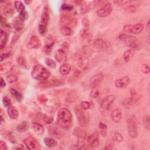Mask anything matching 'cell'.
I'll list each match as a JSON object with an SVG mask.
<instances>
[{
    "label": "cell",
    "mask_w": 150,
    "mask_h": 150,
    "mask_svg": "<svg viewBox=\"0 0 150 150\" xmlns=\"http://www.w3.org/2000/svg\"><path fill=\"white\" fill-rule=\"evenodd\" d=\"M11 51H7L6 52H5L4 53H1V61H3L5 59L8 57L10 56Z\"/></svg>",
    "instance_id": "54"
},
{
    "label": "cell",
    "mask_w": 150,
    "mask_h": 150,
    "mask_svg": "<svg viewBox=\"0 0 150 150\" xmlns=\"http://www.w3.org/2000/svg\"><path fill=\"white\" fill-rule=\"evenodd\" d=\"M48 132L49 134L53 138L59 139L62 138L63 135L62 132L56 127L55 126H50L48 128Z\"/></svg>",
    "instance_id": "17"
},
{
    "label": "cell",
    "mask_w": 150,
    "mask_h": 150,
    "mask_svg": "<svg viewBox=\"0 0 150 150\" xmlns=\"http://www.w3.org/2000/svg\"><path fill=\"white\" fill-rule=\"evenodd\" d=\"M7 113H8V116L11 119L15 120V119H16L18 117V115H19L18 111L16 110V108L15 107L12 106V105L8 108Z\"/></svg>",
    "instance_id": "30"
},
{
    "label": "cell",
    "mask_w": 150,
    "mask_h": 150,
    "mask_svg": "<svg viewBox=\"0 0 150 150\" xmlns=\"http://www.w3.org/2000/svg\"><path fill=\"white\" fill-rule=\"evenodd\" d=\"M99 135L97 132H94L88 136L87 142L88 145L91 148L97 147L100 143Z\"/></svg>",
    "instance_id": "13"
},
{
    "label": "cell",
    "mask_w": 150,
    "mask_h": 150,
    "mask_svg": "<svg viewBox=\"0 0 150 150\" xmlns=\"http://www.w3.org/2000/svg\"><path fill=\"white\" fill-rule=\"evenodd\" d=\"M41 46V43L40 39L35 35L32 36L27 44V47L29 49H38Z\"/></svg>",
    "instance_id": "15"
},
{
    "label": "cell",
    "mask_w": 150,
    "mask_h": 150,
    "mask_svg": "<svg viewBox=\"0 0 150 150\" xmlns=\"http://www.w3.org/2000/svg\"><path fill=\"white\" fill-rule=\"evenodd\" d=\"M59 71L62 75H67L71 71V66L69 64H63L60 66Z\"/></svg>",
    "instance_id": "34"
},
{
    "label": "cell",
    "mask_w": 150,
    "mask_h": 150,
    "mask_svg": "<svg viewBox=\"0 0 150 150\" xmlns=\"http://www.w3.org/2000/svg\"><path fill=\"white\" fill-rule=\"evenodd\" d=\"M43 121H45V123L47 124H51L52 122H53V117H52V116H50L49 115H47V114H45L43 115Z\"/></svg>",
    "instance_id": "49"
},
{
    "label": "cell",
    "mask_w": 150,
    "mask_h": 150,
    "mask_svg": "<svg viewBox=\"0 0 150 150\" xmlns=\"http://www.w3.org/2000/svg\"><path fill=\"white\" fill-rule=\"evenodd\" d=\"M32 2V1H25L24 2L26 4V5H29V4H30Z\"/></svg>",
    "instance_id": "62"
},
{
    "label": "cell",
    "mask_w": 150,
    "mask_h": 150,
    "mask_svg": "<svg viewBox=\"0 0 150 150\" xmlns=\"http://www.w3.org/2000/svg\"><path fill=\"white\" fill-rule=\"evenodd\" d=\"M31 75L32 77L35 80L44 81L50 76V72L43 66L36 64L33 67Z\"/></svg>",
    "instance_id": "3"
},
{
    "label": "cell",
    "mask_w": 150,
    "mask_h": 150,
    "mask_svg": "<svg viewBox=\"0 0 150 150\" xmlns=\"http://www.w3.org/2000/svg\"><path fill=\"white\" fill-rule=\"evenodd\" d=\"M130 81V79L128 76H124L122 78L117 79L115 81V86L117 88H124L127 86Z\"/></svg>",
    "instance_id": "21"
},
{
    "label": "cell",
    "mask_w": 150,
    "mask_h": 150,
    "mask_svg": "<svg viewBox=\"0 0 150 150\" xmlns=\"http://www.w3.org/2000/svg\"><path fill=\"white\" fill-rule=\"evenodd\" d=\"M77 66L83 70H87L89 66V61L88 58L85 56H80L77 60Z\"/></svg>",
    "instance_id": "18"
},
{
    "label": "cell",
    "mask_w": 150,
    "mask_h": 150,
    "mask_svg": "<svg viewBox=\"0 0 150 150\" xmlns=\"http://www.w3.org/2000/svg\"><path fill=\"white\" fill-rule=\"evenodd\" d=\"M127 131L129 135L132 138H136L138 137V128L135 121L131 118L127 120Z\"/></svg>",
    "instance_id": "8"
},
{
    "label": "cell",
    "mask_w": 150,
    "mask_h": 150,
    "mask_svg": "<svg viewBox=\"0 0 150 150\" xmlns=\"http://www.w3.org/2000/svg\"><path fill=\"white\" fill-rule=\"evenodd\" d=\"M141 70L145 74H148L150 72V68L148 64H143L141 66Z\"/></svg>",
    "instance_id": "52"
},
{
    "label": "cell",
    "mask_w": 150,
    "mask_h": 150,
    "mask_svg": "<svg viewBox=\"0 0 150 150\" xmlns=\"http://www.w3.org/2000/svg\"><path fill=\"white\" fill-rule=\"evenodd\" d=\"M17 63L22 67H26V66H27L26 61L25 57H23V56H21L18 57Z\"/></svg>",
    "instance_id": "43"
},
{
    "label": "cell",
    "mask_w": 150,
    "mask_h": 150,
    "mask_svg": "<svg viewBox=\"0 0 150 150\" xmlns=\"http://www.w3.org/2000/svg\"><path fill=\"white\" fill-rule=\"evenodd\" d=\"M29 127V123L26 121H21L16 127V130L19 132H25L28 129Z\"/></svg>",
    "instance_id": "29"
},
{
    "label": "cell",
    "mask_w": 150,
    "mask_h": 150,
    "mask_svg": "<svg viewBox=\"0 0 150 150\" xmlns=\"http://www.w3.org/2000/svg\"><path fill=\"white\" fill-rule=\"evenodd\" d=\"M99 128H100L101 130H103V129H106L107 128V126L105 124L103 123V122H100L99 124Z\"/></svg>",
    "instance_id": "58"
},
{
    "label": "cell",
    "mask_w": 150,
    "mask_h": 150,
    "mask_svg": "<svg viewBox=\"0 0 150 150\" xmlns=\"http://www.w3.org/2000/svg\"><path fill=\"white\" fill-rule=\"evenodd\" d=\"M0 21H1V24L2 26H6L8 25V23L6 22V19L1 15V19H0Z\"/></svg>",
    "instance_id": "56"
},
{
    "label": "cell",
    "mask_w": 150,
    "mask_h": 150,
    "mask_svg": "<svg viewBox=\"0 0 150 150\" xmlns=\"http://www.w3.org/2000/svg\"><path fill=\"white\" fill-rule=\"evenodd\" d=\"M75 112L79 125L81 127H86L88 123V115L87 112L81 108H76Z\"/></svg>",
    "instance_id": "5"
},
{
    "label": "cell",
    "mask_w": 150,
    "mask_h": 150,
    "mask_svg": "<svg viewBox=\"0 0 150 150\" xmlns=\"http://www.w3.org/2000/svg\"><path fill=\"white\" fill-rule=\"evenodd\" d=\"M64 83L62 79H55L48 80H44L39 83V86L42 88H51L63 85Z\"/></svg>",
    "instance_id": "7"
},
{
    "label": "cell",
    "mask_w": 150,
    "mask_h": 150,
    "mask_svg": "<svg viewBox=\"0 0 150 150\" xmlns=\"http://www.w3.org/2000/svg\"><path fill=\"white\" fill-rule=\"evenodd\" d=\"M60 32L62 34L65 36H70L73 33V29L68 27H61Z\"/></svg>",
    "instance_id": "39"
},
{
    "label": "cell",
    "mask_w": 150,
    "mask_h": 150,
    "mask_svg": "<svg viewBox=\"0 0 150 150\" xmlns=\"http://www.w3.org/2000/svg\"><path fill=\"white\" fill-rule=\"evenodd\" d=\"M67 50L63 48L58 49L54 55L55 59L59 63H63L67 60Z\"/></svg>",
    "instance_id": "16"
},
{
    "label": "cell",
    "mask_w": 150,
    "mask_h": 150,
    "mask_svg": "<svg viewBox=\"0 0 150 150\" xmlns=\"http://www.w3.org/2000/svg\"><path fill=\"white\" fill-rule=\"evenodd\" d=\"M45 144L49 148H53L57 145V141L52 137H46L44 138Z\"/></svg>",
    "instance_id": "33"
},
{
    "label": "cell",
    "mask_w": 150,
    "mask_h": 150,
    "mask_svg": "<svg viewBox=\"0 0 150 150\" xmlns=\"http://www.w3.org/2000/svg\"><path fill=\"white\" fill-rule=\"evenodd\" d=\"M23 142L26 148L29 150H38L40 149L39 144L37 141L32 137H29L24 139Z\"/></svg>",
    "instance_id": "10"
},
{
    "label": "cell",
    "mask_w": 150,
    "mask_h": 150,
    "mask_svg": "<svg viewBox=\"0 0 150 150\" xmlns=\"http://www.w3.org/2000/svg\"><path fill=\"white\" fill-rule=\"evenodd\" d=\"M14 67V65L11 62H7L0 65L1 73H7L11 71Z\"/></svg>",
    "instance_id": "25"
},
{
    "label": "cell",
    "mask_w": 150,
    "mask_h": 150,
    "mask_svg": "<svg viewBox=\"0 0 150 150\" xmlns=\"http://www.w3.org/2000/svg\"><path fill=\"white\" fill-rule=\"evenodd\" d=\"M32 127L34 132L38 135H42L44 133V128L43 126L39 123L33 122Z\"/></svg>",
    "instance_id": "27"
},
{
    "label": "cell",
    "mask_w": 150,
    "mask_h": 150,
    "mask_svg": "<svg viewBox=\"0 0 150 150\" xmlns=\"http://www.w3.org/2000/svg\"><path fill=\"white\" fill-rule=\"evenodd\" d=\"M142 124L144 127L147 129H150V118L149 115H145L142 118Z\"/></svg>",
    "instance_id": "40"
},
{
    "label": "cell",
    "mask_w": 150,
    "mask_h": 150,
    "mask_svg": "<svg viewBox=\"0 0 150 150\" xmlns=\"http://www.w3.org/2000/svg\"><path fill=\"white\" fill-rule=\"evenodd\" d=\"M112 8L111 3L106 2L104 6L97 11V15L100 18H104L108 16L112 12Z\"/></svg>",
    "instance_id": "9"
},
{
    "label": "cell",
    "mask_w": 150,
    "mask_h": 150,
    "mask_svg": "<svg viewBox=\"0 0 150 150\" xmlns=\"http://www.w3.org/2000/svg\"><path fill=\"white\" fill-rule=\"evenodd\" d=\"M115 96L114 94H110L105 97L101 101V103H100L101 107L103 109L105 110L109 109L110 107L115 100Z\"/></svg>",
    "instance_id": "12"
},
{
    "label": "cell",
    "mask_w": 150,
    "mask_h": 150,
    "mask_svg": "<svg viewBox=\"0 0 150 150\" xmlns=\"http://www.w3.org/2000/svg\"><path fill=\"white\" fill-rule=\"evenodd\" d=\"M38 31L40 35H42V36L46 35V34L47 32V26L40 23L39 25V27H38Z\"/></svg>",
    "instance_id": "41"
},
{
    "label": "cell",
    "mask_w": 150,
    "mask_h": 150,
    "mask_svg": "<svg viewBox=\"0 0 150 150\" xmlns=\"http://www.w3.org/2000/svg\"><path fill=\"white\" fill-rule=\"evenodd\" d=\"M60 24L62 27H68L72 29V28L76 26L77 21L74 18L68 16H64L60 19Z\"/></svg>",
    "instance_id": "11"
},
{
    "label": "cell",
    "mask_w": 150,
    "mask_h": 150,
    "mask_svg": "<svg viewBox=\"0 0 150 150\" xmlns=\"http://www.w3.org/2000/svg\"><path fill=\"white\" fill-rule=\"evenodd\" d=\"M14 6L16 11L19 13L25 11V5L23 4V3L21 1H15Z\"/></svg>",
    "instance_id": "38"
},
{
    "label": "cell",
    "mask_w": 150,
    "mask_h": 150,
    "mask_svg": "<svg viewBox=\"0 0 150 150\" xmlns=\"http://www.w3.org/2000/svg\"><path fill=\"white\" fill-rule=\"evenodd\" d=\"M14 29L16 31H20L24 27V21H23L19 16L16 17L12 22Z\"/></svg>",
    "instance_id": "24"
},
{
    "label": "cell",
    "mask_w": 150,
    "mask_h": 150,
    "mask_svg": "<svg viewBox=\"0 0 150 150\" xmlns=\"http://www.w3.org/2000/svg\"><path fill=\"white\" fill-rule=\"evenodd\" d=\"M15 6H13L12 4L9 2L7 3L4 6V13L7 17L11 16L15 13Z\"/></svg>",
    "instance_id": "23"
},
{
    "label": "cell",
    "mask_w": 150,
    "mask_h": 150,
    "mask_svg": "<svg viewBox=\"0 0 150 150\" xmlns=\"http://www.w3.org/2000/svg\"><path fill=\"white\" fill-rule=\"evenodd\" d=\"M111 139L115 142H120L123 140V136L120 133L116 131H112L111 133Z\"/></svg>",
    "instance_id": "35"
},
{
    "label": "cell",
    "mask_w": 150,
    "mask_h": 150,
    "mask_svg": "<svg viewBox=\"0 0 150 150\" xmlns=\"http://www.w3.org/2000/svg\"><path fill=\"white\" fill-rule=\"evenodd\" d=\"M54 43H55V40L51 36H49L47 38V41H46L43 47V51L45 52V53L50 54Z\"/></svg>",
    "instance_id": "20"
},
{
    "label": "cell",
    "mask_w": 150,
    "mask_h": 150,
    "mask_svg": "<svg viewBox=\"0 0 150 150\" xmlns=\"http://www.w3.org/2000/svg\"><path fill=\"white\" fill-rule=\"evenodd\" d=\"M125 9L129 13H134L136 11V6L134 5H129L127 6Z\"/></svg>",
    "instance_id": "53"
},
{
    "label": "cell",
    "mask_w": 150,
    "mask_h": 150,
    "mask_svg": "<svg viewBox=\"0 0 150 150\" xmlns=\"http://www.w3.org/2000/svg\"><path fill=\"white\" fill-rule=\"evenodd\" d=\"M39 102L52 111L56 110L60 105L59 98L52 94H41L38 97Z\"/></svg>",
    "instance_id": "2"
},
{
    "label": "cell",
    "mask_w": 150,
    "mask_h": 150,
    "mask_svg": "<svg viewBox=\"0 0 150 150\" xmlns=\"http://www.w3.org/2000/svg\"><path fill=\"white\" fill-rule=\"evenodd\" d=\"M8 40V36L6 33L2 30H1V35H0V49L2 50L5 48L6 42Z\"/></svg>",
    "instance_id": "32"
},
{
    "label": "cell",
    "mask_w": 150,
    "mask_h": 150,
    "mask_svg": "<svg viewBox=\"0 0 150 150\" xmlns=\"http://www.w3.org/2000/svg\"><path fill=\"white\" fill-rule=\"evenodd\" d=\"M2 103H3V104H4V107H6V108H9L10 107L12 106L11 100L7 96L4 97V98L2 99Z\"/></svg>",
    "instance_id": "45"
},
{
    "label": "cell",
    "mask_w": 150,
    "mask_h": 150,
    "mask_svg": "<svg viewBox=\"0 0 150 150\" xmlns=\"http://www.w3.org/2000/svg\"><path fill=\"white\" fill-rule=\"evenodd\" d=\"M61 9L66 11H71L73 9V6L67 4H63L61 6Z\"/></svg>",
    "instance_id": "47"
},
{
    "label": "cell",
    "mask_w": 150,
    "mask_h": 150,
    "mask_svg": "<svg viewBox=\"0 0 150 150\" xmlns=\"http://www.w3.org/2000/svg\"><path fill=\"white\" fill-rule=\"evenodd\" d=\"M80 107L84 110H88L90 107V103L87 101H82L80 103Z\"/></svg>",
    "instance_id": "50"
},
{
    "label": "cell",
    "mask_w": 150,
    "mask_h": 150,
    "mask_svg": "<svg viewBox=\"0 0 150 150\" xmlns=\"http://www.w3.org/2000/svg\"><path fill=\"white\" fill-rule=\"evenodd\" d=\"M14 149H24V147L21 145V144H19V145H18V146H16V147H15V148H13Z\"/></svg>",
    "instance_id": "61"
},
{
    "label": "cell",
    "mask_w": 150,
    "mask_h": 150,
    "mask_svg": "<svg viewBox=\"0 0 150 150\" xmlns=\"http://www.w3.org/2000/svg\"><path fill=\"white\" fill-rule=\"evenodd\" d=\"M19 17L20 18V19H21L23 21H25V20H26L28 17H29V13H28L27 11H26L25 10L20 12L19 15Z\"/></svg>",
    "instance_id": "48"
},
{
    "label": "cell",
    "mask_w": 150,
    "mask_h": 150,
    "mask_svg": "<svg viewBox=\"0 0 150 150\" xmlns=\"http://www.w3.org/2000/svg\"><path fill=\"white\" fill-rule=\"evenodd\" d=\"M118 38L125 42L127 45L132 50H137L139 48V42L134 36L127 35L126 34H120Z\"/></svg>",
    "instance_id": "4"
},
{
    "label": "cell",
    "mask_w": 150,
    "mask_h": 150,
    "mask_svg": "<svg viewBox=\"0 0 150 150\" xmlns=\"http://www.w3.org/2000/svg\"><path fill=\"white\" fill-rule=\"evenodd\" d=\"M111 118L116 123L119 122L121 119V111L119 108L114 110L111 112Z\"/></svg>",
    "instance_id": "28"
},
{
    "label": "cell",
    "mask_w": 150,
    "mask_h": 150,
    "mask_svg": "<svg viewBox=\"0 0 150 150\" xmlns=\"http://www.w3.org/2000/svg\"><path fill=\"white\" fill-rule=\"evenodd\" d=\"M0 148L1 150H6L8 149V146L6 142L2 140L0 141Z\"/></svg>",
    "instance_id": "55"
},
{
    "label": "cell",
    "mask_w": 150,
    "mask_h": 150,
    "mask_svg": "<svg viewBox=\"0 0 150 150\" xmlns=\"http://www.w3.org/2000/svg\"><path fill=\"white\" fill-rule=\"evenodd\" d=\"M94 46L100 50H104L107 47V44L105 40L102 39H97L94 42Z\"/></svg>",
    "instance_id": "26"
},
{
    "label": "cell",
    "mask_w": 150,
    "mask_h": 150,
    "mask_svg": "<svg viewBox=\"0 0 150 150\" xmlns=\"http://www.w3.org/2000/svg\"><path fill=\"white\" fill-rule=\"evenodd\" d=\"M19 38V36L18 35V34H15L13 36V37H12V40H11V44H13V43H15L18 40V39Z\"/></svg>",
    "instance_id": "57"
},
{
    "label": "cell",
    "mask_w": 150,
    "mask_h": 150,
    "mask_svg": "<svg viewBox=\"0 0 150 150\" xmlns=\"http://www.w3.org/2000/svg\"><path fill=\"white\" fill-rule=\"evenodd\" d=\"M96 6L95 1L93 2H83L81 5H80V12L81 14L86 13L90 11L92 8H94V6Z\"/></svg>",
    "instance_id": "19"
},
{
    "label": "cell",
    "mask_w": 150,
    "mask_h": 150,
    "mask_svg": "<svg viewBox=\"0 0 150 150\" xmlns=\"http://www.w3.org/2000/svg\"><path fill=\"white\" fill-rule=\"evenodd\" d=\"M4 118H3V117L2 115H1V124H2L3 122H4Z\"/></svg>",
    "instance_id": "63"
},
{
    "label": "cell",
    "mask_w": 150,
    "mask_h": 150,
    "mask_svg": "<svg viewBox=\"0 0 150 150\" xmlns=\"http://www.w3.org/2000/svg\"><path fill=\"white\" fill-rule=\"evenodd\" d=\"M104 79V75L100 73L95 74L90 79V86L91 88L97 87L103 81Z\"/></svg>",
    "instance_id": "14"
},
{
    "label": "cell",
    "mask_w": 150,
    "mask_h": 150,
    "mask_svg": "<svg viewBox=\"0 0 150 150\" xmlns=\"http://www.w3.org/2000/svg\"><path fill=\"white\" fill-rule=\"evenodd\" d=\"M73 134L75 136L77 137V138H86V137L87 136V134L86 131H84V129H83L82 128H79V127L76 128L74 129Z\"/></svg>",
    "instance_id": "31"
},
{
    "label": "cell",
    "mask_w": 150,
    "mask_h": 150,
    "mask_svg": "<svg viewBox=\"0 0 150 150\" xmlns=\"http://www.w3.org/2000/svg\"><path fill=\"white\" fill-rule=\"evenodd\" d=\"M18 80V77L16 76L13 74H10L6 77V81L9 83H13Z\"/></svg>",
    "instance_id": "46"
},
{
    "label": "cell",
    "mask_w": 150,
    "mask_h": 150,
    "mask_svg": "<svg viewBox=\"0 0 150 150\" xmlns=\"http://www.w3.org/2000/svg\"><path fill=\"white\" fill-rule=\"evenodd\" d=\"M57 122L58 125L64 129H69L73 125V116L71 112L66 108H62L57 113Z\"/></svg>",
    "instance_id": "1"
},
{
    "label": "cell",
    "mask_w": 150,
    "mask_h": 150,
    "mask_svg": "<svg viewBox=\"0 0 150 150\" xmlns=\"http://www.w3.org/2000/svg\"><path fill=\"white\" fill-rule=\"evenodd\" d=\"M124 1H114V3L115 4V5H121L124 4Z\"/></svg>",
    "instance_id": "60"
},
{
    "label": "cell",
    "mask_w": 150,
    "mask_h": 150,
    "mask_svg": "<svg viewBox=\"0 0 150 150\" xmlns=\"http://www.w3.org/2000/svg\"><path fill=\"white\" fill-rule=\"evenodd\" d=\"M49 18H50L49 15V11L47 8V6H45L42 13L40 18V24L47 26L49 22Z\"/></svg>",
    "instance_id": "22"
},
{
    "label": "cell",
    "mask_w": 150,
    "mask_h": 150,
    "mask_svg": "<svg viewBox=\"0 0 150 150\" xmlns=\"http://www.w3.org/2000/svg\"><path fill=\"white\" fill-rule=\"evenodd\" d=\"M82 23L84 28L83 29L88 30L90 27V21L88 20V19L86 18H83L82 19Z\"/></svg>",
    "instance_id": "51"
},
{
    "label": "cell",
    "mask_w": 150,
    "mask_h": 150,
    "mask_svg": "<svg viewBox=\"0 0 150 150\" xmlns=\"http://www.w3.org/2000/svg\"><path fill=\"white\" fill-rule=\"evenodd\" d=\"M5 86H6V83H5V81H4V80L2 78V77H1V83H0V86H1V88H4V87H5Z\"/></svg>",
    "instance_id": "59"
},
{
    "label": "cell",
    "mask_w": 150,
    "mask_h": 150,
    "mask_svg": "<svg viewBox=\"0 0 150 150\" xmlns=\"http://www.w3.org/2000/svg\"><path fill=\"white\" fill-rule=\"evenodd\" d=\"M133 50L131 49L125 50L123 53V59L125 62H128L133 56Z\"/></svg>",
    "instance_id": "36"
},
{
    "label": "cell",
    "mask_w": 150,
    "mask_h": 150,
    "mask_svg": "<svg viewBox=\"0 0 150 150\" xmlns=\"http://www.w3.org/2000/svg\"><path fill=\"white\" fill-rule=\"evenodd\" d=\"M91 91L90 92V96L93 98H97L99 96V90L97 88V87L91 88Z\"/></svg>",
    "instance_id": "44"
},
{
    "label": "cell",
    "mask_w": 150,
    "mask_h": 150,
    "mask_svg": "<svg viewBox=\"0 0 150 150\" xmlns=\"http://www.w3.org/2000/svg\"><path fill=\"white\" fill-rule=\"evenodd\" d=\"M144 29V26L141 23L135 25H125L123 26V31L127 33L139 34Z\"/></svg>",
    "instance_id": "6"
},
{
    "label": "cell",
    "mask_w": 150,
    "mask_h": 150,
    "mask_svg": "<svg viewBox=\"0 0 150 150\" xmlns=\"http://www.w3.org/2000/svg\"><path fill=\"white\" fill-rule=\"evenodd\" d=\"M10 93L12 94V96L18 101H21L22 98H23V96H22V94L18 91L15 88H11L10 90Z\"/></svg>",
    "instance_id": "37"
},
{
    "label": "cell",
    "mask_w": 150,
    "mask_h": 150,
    "mask_svg": "<svg viewBox=\"0 0 150 150\" xmlns=\"http://www.w3.org/2000/svg\"><path fill=\"white\" fill-rule=\"evenodd\" d=\"M45 63L48 67H49L52 69H54L57 66L56 63L53 60H52L50 58H46L45 59Z\"/></svg>",
    "instance_id": "42"
}]
</instances>
